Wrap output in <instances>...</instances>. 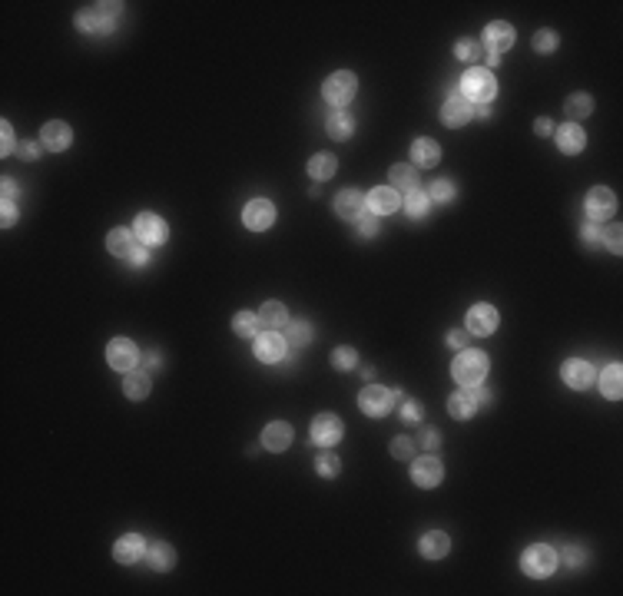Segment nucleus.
<instances>
[{
	"mask_svg": "<svg viewBox=\"0 0 623 596\" xmlns=\"http://www.w3.org/2000/svg\"><path fill=\"white\" fill-rule=\"evenodd\" d=\"M451 374L454 381L464 388H478L487 378V355L478 348H461V355L451 364Z\"/></svg>",
	"mask_w": 623,
	"mask_h": 596,
	"instance_id": "obj_1",
	"label": "nucleus"
},
{
	"mask_svg": "<svg viewBox=\"0 0 623 596\" xmlns=\"http://www.w3.org/2000/svg\"><path fill=\"white\" fill-rule=\"evenodd\" d=\"M461 90H464V100H474V103H491L494 93H497V83H494L491 70H481V67H471L458 83Z\"/></svg>",
	"mask_w": 623,
	"mask_h": 596,
	"instance_id": "obj_2",
	"label": "nucleus"
},
{
	"mask_svg": "<svg viewBox=\"0 0 623 596\" xmlns=\"http://www.w3.org/2000/svg\"><path fill=\"white\" fill-rule=\"evenodd\" d=\"M119 4H96V7H86V11L77 13V27L83 34H110L113 24H117Z\"/></svg>",
	"mask_w": 623,
	"mask_h": 596,
	"instance_id": "obj_3",
	"label": "nucleus"
},
{
	"mask_svg": "<svg viewBox=\"0 0 623 596\" xmlns=\"http://www.w3.org/2000/svg\"><path fill=\"white\" fill-rule=\"evenodd\" d=\"M520 567H524V573H530V576H551L553 567H557V550L547 547V543H534V547L524 550Z\"/></svg>",
	"mask_w": 623,
	"mask_h": 596,
	"instance_id": "obj_4",
	"label": "nucleus"
},
{
	"mask_svg": "<svg viewBox=\"0 0 623 596\" xmlns=\"http://www.w3.org/2000/svg\"><path fill=\"white\" fill-rule=\"evenodd\" d=\"M355 86H358V80H355V73L348 70H339V73H332L329 80H325V86H322V93H325V100L335 106H345L348 100L355 96Z\"/></svg>",
	"mask_w": 623,
	"mask_h": 596,
	"instance_id": "obj_5",
	"label": "nucleus"
},
{
	"mask_svg": "<svg viewBox=\"0 0 623 596\" xmlns=\"http://www.w3.org/2000/svg\"><path fill=\"white\" fill-rule=\"evenodd\" d=\"M106 362H110V368H117V371H133L136 368V362H140V351H136V345H133L130 338H113L110 341V348H106Z\"/></svg>",
	"mask_w": 623,
	"mask_h": 596,
	"instance_id": "obj_6",
	"label": "nucleus"
},
{
	"mask_svg": "<svg viewBox=\"0 0 623 596\" xmlns=\"http://www.w3.org/2000/svg\"><path fill=\"white\" fill-rule=\"evenodd\" d=\"M613 212H617V196H613L607 186H597L587 192V216L590 223H603V219H610Z\"/></svg>",
	"mask_w": 623,
	"mask_h": 596,
	"instance_id": "obj_7",
	"label": "nucleus"
},
{
	"mask_svg": "<svg viewBox=\"0 0 623 596\" xmlns=\"http://www.w3.org/2000/svg\"><path fill=\"white\" fill-rule=\"evenodd\" d=\"M358 408H362L365 414H372V418L388 414V411H391V391H388V388L368 385L362 395H358Z\"/></svg>",
	"mask_w": 623,
	"mask_h": 596,
	"instance_id": "obj_8",
	"label": "nucleus"
},
{
	"mask_svg": "<svg viewBox=\"0 0 623 596\" xmlns=\"http://www.w3.org/2000/svg\"><path fill=\"white\" fill-rule=\"evenodd\" d=\"M136 239H140L143 246H163L166 242V223L153 212H143L140 219H136Z\"/></svg>",
	"mask_w": 623,
	"mask_h": 596,
	"instance_id": "obj_9",
	"label": "nucleus"
},
{
	"mask_svg": "<svg viewBox=\"0 0 623 596\" xmlns=\"http://www.w3.org/2000/svg\"><path fill=\"white\" fill-rule=\"evenodd\" d=\"M339 437H341V421L335 418V414H318L315 421H312V441L322 447H332V444H339Z\"/></svg>",
	"mask_w": 623,
	"mask_h": 596,
	"instance_id": "obj_10",
	"label": "nucleus"
},
{
	"mask_svg": "<svg viewBox=\"0 0 623 596\" xmlns=\"http://www.w3.org/2000/svg\"><path fill=\"white\" fill-rule=\"evenodd\" d=\"M242 219H246L249 229L262 232V229H269L272 219H275V206H272L269 199H252L246 206V212H242Z\"/></svg>",
	"mask_w": 623,
	"mask_h": 596,
	"instance_id": "obj_11",
	"label": "nucleus"
},
{
	"mask_svg": "<svg viewBox=\"0 0 623 596\" xmlns=\"http://www.w3.org/2000/svg\"><path fill=\"white\" fill-rule=\"evenodd\" d=\"M441 461L438 457H418L412 464V480L418 487H438L441 484Z\"/></svg>",
	"mask_w": 623,
	"mask_h": 596,
	"instance_id": "obj_12",
	"label": "nucleus"
},
{
	"mask_svg": "<svg viewBox=\"0 0 623 596\" xmlns=\"http://www.w3.org/2000/svg\"><path fill=\"white\" fill-rule=\"evenodd\" d=\"M494 328H497V308L494 305H474L468 312L471 335H494Z\"/></svg>",
	"mask_w": 623,
	"mask_h": 596,
	"instance_id": "obj_13",
	"label": "nucleus"
},
{
	"mask_svg": "<svg viewBox=\"0 0 623 596\" xmlns=\"http://www.w3.org/2000/svg\"><path fill=\"white\" fill-rule=\"evenodd\" d=\"M484 44H487L491 53H504V50H511L514 47V27L504 24V20L487 24V30H484Z\"/></svg>",
	"mask_w": 623,
	"mask_h": 596,
	"instance_id": "obj_14",
	"label": "nucleus"
},
{
	"mask_svg": "<svg viewBox=\"0 0 623 596\" xmlns=\"http://www.w3.org/2000/svg\"><path fill=\"white\" fill-rule=\"evenodd\" d=\"M40 143H44L47 150H53V152H63V150H67V146L73 143V133H70V126H67V123L53 119V123H47V126H44V133H40Z\"/></svg>",
	"mask_w": 623,
	"mask_h": 596,
	"instance_id": "obj_15",
	"label": "nucleus"
},
{
	"mask_svg": "<svg viewBox=\"0 0 623 596\" xmlns=\"http://www.w3.org/2000/svg\"><path fill=\"white\" fill-rule=\"evenodd\" d=\"M564 381L577 391H584V388L594 385V368L584 358H570V362H564Z\"/></svg>",
	"mask_w": 623,
	"mask_h": 596,
	"instance_id": "obj_16",
	"label": "nucleus"
},
{
	"mask_svg": "<svg viewBox=\"0 0 623 596\" xmlns=\"http://www.w3.org/2000/svg\"><path fill=\"white\" fill-rule=\"evenodd\" d=\"M398 206H401V199L391 186H378L368 192V209L375 212V216H391Z\"/></svg>",
	"mask_w": 623,
	"mask_h": 596,
	"instance_id": "obj_17",
	"label": "nucleus"
},
{
	"mask_svg": "<svg viewBox=\"0 0 623 596\" xmlns=\"http://www.w3.org/2000/svg\"><path fill=\"white\" fill-rule=\"evenodd\" d=\"M335 212H339V219H362L365 216V196L362 192H355V189H345V192H339V199H335Z\"/></svg>",
	"mask_w": 623,
	"mask_h": 596,
	"instance_id": "obj_18",
	"label": "nucleus"
},
{
	"mask_svg": "<svg viewBox=\"0 0 623 596\" xmlns=\"http://www.w3.org/2000/svg\"><path fill=\"white\" fill-rule=\"evenodd\" d=\"M256 358H259V362H279V358H285V338L275 335V331L259 335V341H256Z\"/></svg>",
	"mask_w": 623,
	"mask_h": 596,
	"instance_id": "obj_19",
	"label": "nucleus"
},
{
	"mask_svg": "<svg viewBox=\"0 0 623 596\" xmlns=\"http://www.w3.org/2000/svg\"><path fill=\"white\" fill-rule=\"evenodd\" d=\"M478 408H481V404H478V391H471V388H464V391H458V395H451V401H447L451 418H458V421H468Z\"/></svg>",
	"mask_w": 623,
	"mask_h": 596,
	"instance_id": "obj_20",
	"label": "nucleus"
},
{
	"mask_svg": "<svg viewBox=\"0 0 623 596\" xmlns=\"http://www.w3.org/2000/svg\"><path fill=\"white\" fill-rule=\"evenodd\" d=\"M557 146H560L567 156H577V152L587 146V133L577 126V123H567V126L557 129Z\"/></svg>",
	"mask_w": 623,
	"mask_h": 596,
	"instance_id": "obj_21",
	"label": "nucleus"
},
{
	"mask_svg": "<svg viewBox=\"0 0 623 596\" xmlns=\"http://www.w3.org/2000/svg\"><path fill=\"white\" fill-rule=\"evenodd\" d=\"M441 119H445V126H464L471 119V103L464 96H447L445 110H441Z\"/></svg>",
	"mask_w": 623,
	"mask_h": 596,
	"instance_id": "obj_22",
	"label": "nucleus"
},
{
	"mask_svg": "<svg viewBox=\"0 0 623 596\" xmlns=\"http://www.w3.org/2000/svg\"><path fill=\"white\" fill-rule=\"evenodd\" d=\"M262 444L269 447V451H285V447L292 444V428L285 421H272L265 431H262Z\"/></svg>",
	"mask_w": 623,
	"mask_h": 596,
	"instance_id": "obj_23",
	"label": "nucleus"
},
{
	"mask_svg": "<svg viewBox=\"0 0 623 596\" xmlns=\"http://www.w3.org/2000/svg\"><path fill=\"white\" fill-rule=\"evenodd\" d=\"M143 553H146V550H143V537H136V534H126V537H119L117 547H113V557H117V563H136Z\"/></svg>",
	"mask_w": 623,
	"mask_h": 596,
	"instance_id": "obj_24",
	"label": "nucleus"
},
{
	"mask_svg": "<svg viewBox=\"0 0 623 596\" xmlns=\"http://www.w3.org/2000/svg\"><path fill=\"white\" fill-rule=\"evenodd\" d=\"M412 159H414V166L421 169V166H435L438 159H441V150H438V143L435 140H414L412 143Z\"/></svg>",
	"mask_w": 623,
	"mask_h": 596,
	"instance_id": "obj_25",
	"label": "nucleus"
},
{
	"mask_svg": "<svg viewBox=\"0 0 623 596\" xmlns=\"http://www.w3.org/2000/svg\"><path fill=\"white\" fill-rule=\"evenodd\" d=\"M447 550H451V540L441 530H431V534L421 537V557H428V560H441Z\"/></svg>",
	"mask_w": 623,
	"mask_h": 596,
	"instance_id": "obj_26",
	"label": "nucleus"
},
{
	"mask_svg": "<svg viewBox=\"0 0 623 596\" xmlns=\"http://www.w3.org/2000/svg\"><path fill=\"white\" fill-rule=\"evenodd\" d=\"M123 391H126V397H133V401H143V397L150 395V374L146 371H126V378H123Z\"/></svg>",
	"mask_w": 623,
	"mask_h": 596,
	"instance_id": "obj_27",
	"label": "nucleus"
},
{
	"mask_svg": "<svg viewBox=\"0 0 623 596\" xmlns=\"http://www.w3.org/2000/svg\"><path fill=\"white\" fill-rule=\"evenodd\" d=\"M355 133V119L352 113H345V110H335L329 117V136L332 140H348Z\"/></svg>",
	"mask_w": 623,
	"mask_h": 596,
	"instance_id": "obj_28",
	"label": "nucleus"
},
{
	"mask_svg": "<svg viewBox=\"0 0 623 596\" xmlns=\"http://www.w3.org/2000/svg\"><path fill=\"white\" fill-rule=\"evenodd\" d=\"M133 239H136V232H130V229H113V232L106 235V246H110V252H113V256H130L133 249Z\"/></svg>",
	"mask_w": 623,
	"mask_h": 596,
	"instance_id": "obj_29",
	"label": "nucleus"
},
{
	"mask_svg": "<svg viewBox=\"0 0 623 596\" xmlns=\"http://www.w3.org/2000/svg\"><path fill=\"white\" fill-rule=\"evenodd\" d=\"M146 560H150L153 570H169V567L176 563V553H173L169 543H153V547L146 550Z\"/></svg>",
	"mask_w": 623,
	"mask_h": 596,
	"instance_id": "obj_30",
	"label": "nucleus"
},
{
	"mask_svg": "<svg viewBox=\"0 0 623 596\" xmlns=\"http://www.w3.org/2000/svg\"><path fill=\"white\" fill-rule=\"evenodd\" d=\"M620 378H623V368H620V364H610V368L603 371V381H600V385H603V395L610 397V401H617V397L623 395Z\"/></svg>",
	"mask_w": 623,
	"mask_h": 596,
	"instance_id": "obj_31",
	"label": "nucleus"
},
{
	"mask_svg": "<svg viewBox=\"0 0 623 596\" xmlns=\"http://www.w3.org/2000/svg\"><path fill=\"white\" fill-rule=\"evenodd\" d=\"M335 169H339V163H335V156H329V152H318V156H312V163H308V173L315 176V179H329V176H335Z\"/></svg>",
	"mask_w": 623,
	"mask_h": 596,
	"instance_id": "obj_32",
	"label": "nucleus"
},
{
	"mask_svg": "<svg viewBox=\"0 0 623 596\" xmlns=\"http://www.w3.org/2000/svg\"><path fill=\"white\" fill-rule=\"evenodd\" d=\"M391 186L418 189V169H414V166H391Z\"/></svg>",
	"mask_w": 623,
	"mask_h": 596,
	"instance_id": "obj_33",
	"label": "nucleus"
},
{
	"mask_svg": "<svg viewBox=\"0 0 623 596\" xmlns=\"http://www.w3.org/2000/svg\"><path fill=\"white\" fill-rule=\"evenodd\" d=\"M285 305H279V302H265L262 305V312H259V325H265V328H279V325H285Z\"/></svg>",
	"mask_w": 623,
	"mask_h": 596,
	"instance_id": "obj_34",
	"label": "nucleus"
},
{
	"mask_svg": "<svg viewBox=\"0 0 623 596\" xmlns=\"http://www.w3.org/2000/svg\"><path fill=\"white\" fill-rule=\"evenodd\" d=\"M232 328H235V335H242V338H249V335H259V315H252V312H239V315L232 318Z\"/></svg>",
	"mask_w": 623,
	"mask_h": 596,
	"instance_id": "obj_35",
	"label": "nucleus"
},
{
	"mask_svg": "<svg viewBox=\"0 0 623 596\" xmlns=\"http://www.w3.org/2000/svg\"><path fill=\"white\" fill-rule=\"evenodd\" d=\"M590 110H594V100L587 93H574L567 100V117L570 119H580V117H590Z\"/></svg>",
	"mask_w": 623,
	"mask_h": 596,
	"instance_id": "obj_36",
	"label": "nucleus"
},
{
	"mask_svg": "<svg viewBox=\"0 0 623 596\" xmlns=\"http://www.w3.org/2000/svg\"><path fill=\"white\" fill-rule=\"evenodd\" d=\"M428 202H431V199H428V192H418V189H414V192H408V199H405V209H408V216H412V219H424V212H428Z\"/></svg>",
	"mask_w": 623,
	"mask_h": 596,
	"instance_id": "obj_37",
	"label": "nucleus"
},
{
	"mask_svg": "<svg viewBox=\"0 0 623 596\" xmlns=\"http://www.w3.org/2000/svg\"><path fill=\"white\" fill-rule=\"evenodd\" d=\"M285 331H289V341H292L295 348H302V345L312 341V325H308V322H289Z\"/></svg>",
	"mask_w": 623,
	"mask_h": 596,
	"instance_id": "obj_38",
	"label": "nucleus"
},
{
	"mask_svg": "<svg viewBox=\"0 0 623 596\" xmlns=\"http://www.w3.org/2000/svg\"><path fill=\"white\" fill-rule=\"evenodd\" d=\"M454 53H458V60H484V47L478 44V40H458V47H454Z\"/></svg>",
	"mask_w": 623,
	"mask_h": 596,
	"instance_id": "obj_39",
	"label": "nucleus"
},
{
	"mask_svg": "<svg viewBox=\"0 0 623 596\" xmlns=\"http://www.w3.org/2000/svg\"><path fill=\"white\" fill-rule=\"evenodd\" d=\"M428 199H438V202H451V199H454V186H451L447 179H435V183H431V192H428Z\"/></svg>",
	"mask_w": 623,
	"mask_h": 596,
	"instance_id": "obj_40",
	"label": "nucleus"
},
{
	"mask_svg": "<svg viewBox=\"0 0 623 596\" xmlns=\"http://www.w3.org/2000/svg\"><path fill=\"white\" fill-rule=\"evenodd\" d=\"M332 364H335L339 371H348V368H355V351H352V348H335V351H332Z\"/></svg>",
	"mask_w": 623,
	"mask_h": 596,
	"instance_id": "obj_41",
	"label": "nucleus"
},
{
	"mask_svg": "<svg viewBox=\"0 0 623 596\" xmlns=\"http://www.w3.org/2000/svg\"><path fill=\"white\" fill-rule=\"evenodd\" d=\"M557 44H560V40H557V34H553V30H541V34L534 37V47L541 50V53H553V50H557Z\"/></svg>",
	"mask_w": 623,
	"mask_h": 596,
	"instance_id": "obj_42",
	"label": "nucleus"
},
{
	"mask_svg": "<svg viewBox=\"0 0 623 596\" xmlns=\"http://www.w3.org/2000/svg\"><path fill=\"white\" fill-rule=\"evenodd\" d=\"M580 235H584V242L587 246H600L603 242V229H600V223H584V229H580Z\"/></svg>",
	"mask_w": 623,
	"mask_h": 596,
	"instance_id": "obj_43",
	"label": "nucleus"
},
{
	"mask_svg": "<svg viewBox=\"0 0 623 596\" xmlns=\"http://www.w3.org/2000/svg\"><path fill=\"white\" fill-rule=\"evenodd\" d=\"M339 457L335 454H322L318 457V474H322V477H335V474H339Z\"/></svg>",
	"mask_w": 623,
	"mask_h": 596,
	"instance_id": "obj_44",
	"label": "nucleus"
},
{
	"mask_svg": "<svg viewBox=\"0 0 623 596\" xmlns=\"http://www.w3.org/2000/svg\"><path fill=\"white\" fill-rule=\"evenodd\" d=\"M391 457H414L412 437H395V441H391Z\"/></svg>",
	"mask_w": 623,
	"mask_h": 596,
	"instance_id": "obj_45",
	"label": "nucleus"
},
{
	"mask_svg": "<svg viewBox=\"0 0 623 596\" xmlns=\"http://www.w3.org/2000/svg\"><path fill=\"white\" fill-rule=\"evenodd\" d=\"M584 557H587V553H584V550L580 547H574V543H570V547H564V560H567V567H584Z\"/></svg>",
	"mask_w": 623,
	"mask_h": 596,
	"instance_id": "obj_46",
	"label": "nucleus"
},
{
	"mask_svg": "<svg viewBox=\"0 0 623 596\" xmlns=\"http://www.w3.org/2000/svg\"><path fill=\"white\" fill-rule=\"evenodd\" d=\"M447 345H451V348H468L471 345V331H464V328H458V331H451V335H447Z\"/></svg>",
	"mask_w": 623,
	"mask_h": 596,
	"instance_id": "obj_47",
	"label": "nucleus"
},
{
	"mask_svg": "<svg viewBox=\"0 0 623 596\" xmlns=\"http://www.w3.org/2000/svg\"><path fill=\"white\" fill-rule=\"evenodd\" d=\"M126 262H130L133 269H143V265L150 262V252H146V249H143V246H136V249H133V252H130V256H126Z\"/></svg>",
	"mask_w": 623,
	"mask_h": 596,
	"instance_id": "obj_48",
	"label": "nucleus"
},
{
	"mask_svg": "<svg viewBox=\"0 0 623 596\" xmlns=\"http://www.w3.org/2000/svg\"><path fill=\"white\" fill-rule=\"evenodd\" d=\"M0 136H4L0 152H4V156H11V152H13V129H11V123H4V126H0Z\"/></svg>",
	"mask_w": 623,
	"mask_h": 596,
	"instance_id": "obj_49",
	"label": "nucleus"
},
{
	"mask_svg": "<svg viewBox=\"0 0 623 596\" xmlns=\"http://www.w3.org/2000/svg\"><path fill=\"white\" fill-rule=\"evenodd\" d=\"M421 414H424V411H421V404H418V401H408V404L401 408V418H405V421H418Z\"/></svg>",
	"mask_w": 623,
	"mask_h": 596,
	"instance_id": "obj_50",
	"label": "nucleus"
},
{
	"mask_svg": "<svg viewBox=\"0 0 623 596\" xmlns=\"http://www.w3.org/2000/svg\"><path fill=\"white\" fill-rule=\"evenodd\" d=\"M358 232H362L365 239H368V235H375V232H378V223L372 219V216H362V219H358Z\"/></svg>",
	"mask_w": 623,
	"mask_h": 596,
	"instance_id": "obj_51",
	"label": "nucleus"
},
{
	"mask_svg": "<svg viewBox=\"0 0 623 596\" xmlns=\"http://www.w3.org/2000/svg\"><path fill=\"white\" fill-rule=\"evenodd\" d=\"M620 225H610V232H607V249H610V252H620Z\"/></svg>",
	"mask_w": 623,
	"mask_h": 596,
	"instance_id": "obj_52",
	"label": "nucleus"
},
{
	"mask_svg": "<svg viewBox=\"0 0 623 596\" xmlns=\"http://www.w3.org/2000/svg\"><path fill=\"white\" fill-rule=\"evenodd\" d=\"M4 225H13L17 223V206H13V199H4V219H0Z\"/></svg>",
	"mask_w": 623,
	"mask_h": 596,
	"instance_id": "obj_53",
	"label": "nucleus"
},
{
	"mask_svg": "<svg viewBox=\"0 0 623 596\" xmlns=\"http://www.w3.org/2000/svg\"><path fill=\"white\" fill-rule=\"evenodd\" d=\"M438 441H441V437H438V431H435V428H428V431L421 434V444L428 447V451H435V447H438Z\"/></svg>",
	"mask_w": 623,
	"mask_h": 596,
	"instance_id": "obj_54",
	"label": "nucleus"
},
{
	"mask_svg": "<svg viewBox=\"0 0 623 596\" xmlns=\"http://www.w3.org/2000/svg\"><path fill=\"white\" fill-rule=\"evenodd\" d=\"M20 156H24V159H37V156H40V146H37V143H20Z\"/></svg>",
	"mask_w": 623,
	"mask_h": 596,
	"instance_id": "obj_55",
	"label": "nucleus"
},
{
	"mask_svg": "<svg viewBox=\"0 0 623 596\" xmlns=\"http://www.w3.org/2000/svg\"><path fill=\"white\" fill-rule=\"evenodd\" d=\"M534 129H537L541 136H547V133H553V123H551V119H537V123H534Z\"/></svg>",
	"mask_w": 623,
	"mask_h": 596,
	"instance_id": "obj_56",
	"label": "nucleus"
},
{
	"mask_svg": "<svg viewBox=\"0 0 623 596\" xmlns=\"http://www.w3.org/2000/svg\"><path fill=\"white\" fill-rule=\"evenodd\" d=\"M491 401H494V391H487V388H481V391H478V404H481V408H487Z\"/></svg>",
	"mask_w": 623,
	"mask_h": 596,
	"instance_id": "obj_57",
	"label": "nucleus"
},
{
	"mask_svg": "<svg viewBox=\"0 0 623 596\" xmlns=\"http://www.w3.org/2000/svg\"><path fill=\"white\" fill-rule=\"evenodd\" d=\"M4 199H17V186H13V179H4Z\"/></svg>",
	"mask_w": 623,
	"mask_h": 596,
	"instance_id": "obj_58",
	"label": "nucleus"
},
{
	"mask_svg": "<svg viewBox=\"0 0 623 596\" xmlns=\"http://www.w3.org/2000/svg\"><path fill=\"white\" fill-rule=\"evenodd\" d=\"M497 57H501V53H491V50H484V63H487V67H497Z\"/></svg>",
	"mask_w": 623,
	"mask_h": 596,
	"instance_id": "obj_59",
	"label": "nucleus"
},
{
	"mask_svg": "<svg viewBox=\"0 0 623 596\" xmlns=\"http://www.w3.org/2000/svg\"><path fill=\"white\" fill-rule=\"evenodd\" d=\"M146 368H159V355L150 351V355H146Z\"/></svg>",
	"mask_w": 623,
	"mask_h": 596,
	"instance_id": "obj_60",
	"label": "nucleus"
}]
</instances>
